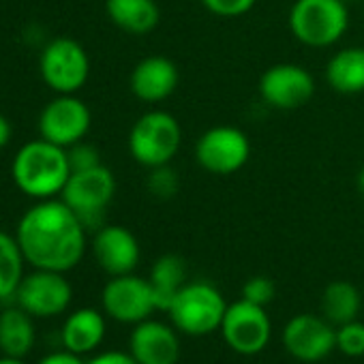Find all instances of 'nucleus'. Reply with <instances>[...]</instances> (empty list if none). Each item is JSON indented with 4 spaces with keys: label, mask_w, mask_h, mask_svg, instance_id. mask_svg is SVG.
Returning a JSON list of instances; mask_svg holds the SVG:
<instances>
[{
    "label": "nucleus",
    "mask_w": 364,
    "mask_h": 364,
    "mask_svg": "<svg viewBox=\"0 0 364 364\" xmlns=\"http://www.w3.org/2000/svg\"><path fill=\"white\" fill-rule=\"evenodd\" d=\"M16 238L33 268L69 272L86 253V225L63 200H39L24 213Z\"/></svg>",
    "instance_id": "obj_1"
},
{
    "label": "nucleus",
    "mask_w": 364,
    "mask_h": 364,
    "mask_svg": "<svg viewBox=\"0 0 364 364\" xmlns=\"http://www.w3.org/2000/svg\"><path fill=\"white\" fill-rule=\"evenodd\" d=\"M16 187L35 200H52L63 193L71 176L67 148L48 139H33L24 144L11 163Z\"/></svg>",
    "instance_id": "obj_2"
},
{
    "label": "nucleus",
    "mask_w": 364,
    "mask_h": 364,
    "mask_svg": "<svg viewBox=\"0 0 364 364\" xmlns=\"http://www.w3.org/2000/svg\"><path fill=\"white\" fill-rule=\"evenodd\" d=\"M296 41L306 48H330L349 28V9L343 0H296L287 18Z\"/></svg>",
    "instance_id": "obj_3"
},
{
    "label": "nucleus",
    "mask_w": 364,
    "mask_h": 364,
    "mask_svg": "<svg viewBox=\"0 0 364 364\" xmlns=\"http://www.w3.org/2000/svg\"><path fill=\"white\" fill-rule=\"evenodd\" d=\"M228 302L223 294L206 281H189L167 309L171 326L189 336H204L221 328Z\"/></svg>",
    "instance_id": "obj_4"
},
{
    "label": "nucleus",
    "mask_w": 364,
    "mask_h": 364,
    "mask_svg": "<svg viewBox=\"0 0 364 364\" xmlns=\"http://www.w3.org/2000/svg\"><path fill=\"white\" fill-rule=\"evenodd\" d=\"M182 146V129L176 116L163 109L141 114L129 131V152L135 163L152 169L169 165Z\"/></svg>",
    "instance_id": "obj_5"
},
{
    "label": "nucleus",
    "mask_w": 364,
    "mask_h": 364,
    "mask_svg": "<svg viewBox=\"0 0 364 364\" xmlns=\"http://www.w3.org/2000/svg\"><path fill=\"white\" fill-rule=\"evenodd\" d=\"M114 196H116V178L112 169L101 163L92 169L71 171L60 193V200L82 219V223L88 230L101 223Z\"/></svg>",
    "instance_id": "obj_6"
},
{
    "label": "nucleus",
    "mask_w": 364,
    "mask_h": 364,
    "mask_svg": "<svg viewBox=\"0 0 364 364\" xmlns=\"http://www.w3.org/2000/svg\"><path fill=\"white\" fill-rule=\"evenodd\" d=\"M43 82L56 95H75L90 75V58L84 46L71 37L52 39L39 58Z\"/></svg>",
    "instance_id": "obj_7"
},
{
    "label": "nucleus",
    "mask_w": 364,
    "mask_h": 364,
    "mask_svg": "<svg viewBox=\"0 0 364 364\" xmlns=\"http://www.w3.org/2000/svg\"><path fill=\"white\" fill-rule=\"evenodd\" d=\"M251 159L249 135L230 124H219L204 131L196 144V161L215 176H230L242 169Z\"/></svg>",
    "instance_id": "obj_8"
},
{
    "label": "nucleus",
    "mask_w": 364,
    "mask_h": 364,
    "mask_svg": "<svg viewBox=\"0 0 364 364\" xmlns=\"http://www.w3.org/2000/svg\"><path fill=\"white\" fill-rule=\"evenodd\" d=\"M259 97L266 105L281 112L300 109L315 95V80L309 69L294 63H279L268 67L257 84Z\"/></svg>",
    "instance_id": "obj_9"
},
{
    "label": "nucleus",
    "mask_w": 364,
    "mask_h": 364,
    "mask_svg": "<svg viewBox=\"0 0 364 364\" xmlns=\"http://www.w3.org/2000/svg\"><path fill=\"white\" fill-rule=\"evenodd\" d=\"M101 304L112 319L131 326L148 319L156 311L150 281L133 272L112 277L101 291Z\"/></svg>",
    "instance_id": "obj_10"
},
{
    "label": "nucleus",
    "mask_w": 364,
    "mask_h": 364,
    "mask_svg": "<svg viewBox=\"0 0 364 364\" xmlns=\"http://www.w3.org/2000/svg\"><path fill=\"white\" fill-rule=\"evenodd\" d=\"M14 298L18 300V306L33 317H54L67 311L73 289L65 272L35 268L31 274H24Z\"/></svg>",
    "instance_id": "obj_11"
},
{
    "label": "nucleus",
    "mask_w": 364,
    "mask_h": 364,
    "mask_svg": "<svg viewBox=\"0 0 364 364\" xmlns=\"http://www.w3.org/2000/svg\"><path fill=\"white\" fill-rule=\"evenodd\" d=\"M223 341L242 355L259 353L272 334V323L264 306L251 304L247 300H236L228 304L225 317L221 321Z\"/></svg>",
    "instance_id": "obj_12"
},
{
    "label": "nucleus",
    "mask_w": 364,
    "mask_h": 364,
    "mask_svg": "<svg viewBox=\"0 0 364 364\" xmlns=\"http://www.w3.org/2000/svg\"><path fill=\"white\" fill-rule=\"evenodd\" d=\"M92 124L90 107L75 95H58L39 116V133L43 139L69 148L82 141Z\"/></svg>",
    "instance_id": "obj_13"
},
{
    "label": "nucleus",
    "mask_w": 364,
    "mask_h": 364,
    "mask_svg": "<svg viewBox=\"0 0 364 364\" xmlns=\"http://www.w3.org/2000/svg\"><path fill=\"white\" fill-rule=\"evenodd\" d=\"M283 347L300 362H319L336 349V328L323 315H294L283 328Z\"/></svg>",
    "instance_id": "obj_14"
},
{
    "label": "nucleus",
    "mask_w": 364,
    "mask_h": 364,
    "mask_svg": "<svg viewBox=\"0 0 364 364\" xmlns=\"http://www.w3.org/2000/svg\"><path fill=\"white\" fill-rule=\"evenodd\" d=\"M92 255L109 277L135 272L141 249L135 234L122 225H101L92 238Z\"/></svg>",
    "instance_id": "obj_15"
},
{
    "label": "nucleus",
    "mask_w": 364,
    "mask_h": 364,
    "mask_svg": "<svg viewBox=\"0 0 364 364\" xmlns=\"http://www.w3.org/2000/svg\"><path fill=\"white\" fill-rule=\"evenodd\" d=\"M129 353L137 364H176L180 358V341L173 326L156 319L135 323L129 338Z\"/></svg>",
    "instance_id": "obj_16"
},
{
    "label": "nucleus",
    "mask_w": 364,
    "mask_h": 364,
    "mask_svg": "<svg viewBox=\"0 0 364 364\" xmlns=\"http://www.w3.org/2000/svg\"><path fill=\"white\" fill-rule=\"evenodd\" d=\"M180 82L178 67L171 58L167 56H146L141 58L129 77V86L135 99L144 103H161L169 99Z\"/></svg>",
    "instance_id": "obj_17"
},
{
    "label": "nucleus",
    "mask_w": 364,
    "mask_h": 364,
    "mask_svg": "<svg viewBox=\"0 0 364 364\" xmlns=\"http://www.w3.org/2000/svg\"><path fill=\"white\" fill-rule=\"evenodd\" d=\"M105 336V317L97 309H77L63 323V345L77 355L95 351Z\"/></svg>",
    "instance_id": "obj_18"
},
{
    "label": "nucleus",
    "mask_w": 364,
    "mask_h": 364,
    "mask_svg": "<svg viewBox=\"0 0 364 364\" xmlns=\"http://www.w3.org/2000/svg\"><path fill=\"white\" fill-rule=\"evenodd\" d=\"M105 14L114 26L129 35H148L161 22L156 0H105Z\"/></svg>",
    "instance_id": "obj_19"
},
{
    "label": "nucleus",
    "mask_w": 364,
    "mask_h": 364,
    "mask_svg": "<svg viewBox=\"0 0 364 364\" xmlns=\"http://www.w3.org/2000/svg\"><path fill=\"white\" fill-rule=\"evenodd\" d=\"M326 82L338 95L364 92V48L338 50L326 65Z\"/></svg>",
    "instance_id": "obj_20"
},
{
    "label": "nucleus",
    "mask_w": 364,
    "mask_h": 364,
    "mask_svg": "<svg viewBox=\"0 0 364 364\" xmlns=\"http://www.w3.org/2000/svg\"><path fill=\"white\" fill-rule=\"evenodd\" d=\"M152 294H154V302H156V311H165L169 309V304L173 302V298L178 296V291L185 287L187 281V264L182 257L167 253L161 255L148 274Z\"/></svg>",
    "instance_id": "obj_21"
},
{
    "label": "nucleus",
    "mask_w": 364,
    "mask_h": 364,
    "mask_svg": "<svg viewBox=\"0 0 364 364\" xmlns=\"http://www.w3.org/2000/svg\"><path fill=\"white\" fill-rule=\"evenodd\" d=\"M35 345L33 315L20 306L0 313V351L3 355L24 358Z\"/></svg>",
    "instance_id": "obj_22"
},
{
    "label": "nucleus",
    "mask_w": 364,
    "mask_h": 364,
    "mask_svg": "<svg viewBox=\"0 0 364 364\" xmlns=\"http://www.w3.org/2000/svg\"><path fill=\"white\" fill-rule=\"evenodd\" d=\"M362 294L360 289L349 281H332L326 285L321 294V315L334 326L349 323L358 319V313L362 309Z\"/></svg>",
    "instance_id": "obj_23"
},
{
    "label": "nucleus",
    "mask_w": 364,
    "mask_h": 364,
    "mask_svg": "<svg viewBox=\"0 0 364 364\" xmlns=\"http://www.w3.org/2000/svg\"><path fill=\"white\" fill-rule=\"evenodd\" d=\"M24 253L16 236L0 232V300L16 296L24 279Z\"/></svg>",
    "instance_id": "obj_24"
},
{
    "label": "nucleus",
    "mask_w": 364,
    "mask_h": 364,
    "mask_svg": "<svg viewBox=\"0 0 364 364\" xmlns=\"http://www.w3.org/2000/svg\"><path fill=\"white\" fill-rule=\"evenodd\" d=\"M336 349L349 358L364 355V323L353 319L336 328Z\"/></svg>",
    "instance_id": "obj_25"
},
{
    "label": "nucleus",
    "mask_w": 364,
    "mask_h": 364,
    "mask_svg": "<svg viewBox=\"0 0 364 364\" xmlns=\"http://www.w3.org/2000/svg\"><path fill=\"white\" fill-rule=\"evenodd\" d=\"M148 191L159 200H169L178 193V176L169 165L152 167L148 173Z\"/></svg>",
    "instance_id": "obj_26"
},
{
    "label": "nucleus",
    "mask_w": 364,
    "mask_h": 364,
    "mask_svg": "<svg viewBox=\"0 0 364 364\" xmlns=\"http://www.w3.org/2000/svg\"><path fill=\"white\" fill-rule=\"evenodd\" d=\"M277 296V285L272 279L268 277H251L245 285H242V300L257 304V306H268Z\"/></svg>",
    "instance_id": "obj_27"
},
{
    "label": "nucleus",
    "mask_w": 364,
    "mask_h": 364,
    "mask_svg": "<svg viewBox=\"0 0 364 364\" xmlns=\"http://www.w3.org/2000/svg\"><path fill=\"white\" fill-rule=\"evenodd\" d=\"M67 156H69V167L71 171H84V169H92L97 165H101V154L92 144H86L84 139L69 146L67 148Z\"/></svg>",
    "instance_id": "obj_28"
},
{
    "label": "nucleus",
    "mask_w": 364,
    "mask_h": 364,
    "mask_svg": "<svg viewBox=\"0 0 364 364\" xmlns=\"http://www.w3.org/2000/svg\"><path fill=\"white\" fill-rule=\"evenodd\" d=\"M200 3L219 18H240L257 5V0H200Z\"/></svg>",
    "instance_id": "obj_29"
},
{
    "label": "nucleus",
    "mask_w": 364,
    "mask_h": 364,
    "mask_svg": "<svg viewBox=\"0 0 364 364\" xmlns=\"http://www.w3.org/2000/svg\"><path fill=\"white\" fill-rule=\"evenodd\" d=\"M86 364H137V362L131 353H124V351H103L90 358Z\"/></svg>",
    "instance_id": "obj_30"
},
{
    "label": "nucleus",
    "mask_w": 364,
    "mask_h": 364,
    "mask_svg": "<svg viewBox=\"0 0 364 364\" xmlns=\"http://www.w3.org/2000/svg\"><path fill=\"white\" fill-rule=\"evenodd\" d=\"M37 364H86L77 353H73V351H56V353H50V355H46L43 360H39Z\"/></svg>",
    "instance_id": "obj_31"
},
{
    "label": "nucleus",
    "mask_w": 364,
    "mask_h": 364,
    "mask_svg": "<svg viewBox=\"0 0 364 364\" xmlns=\"http://www.w3.org/2000/svg\"><path fill=\"white\" fill-rule=\"evenodd\" d=\"M11 133H14V129H11V122H9V118L0 114V150H3V148L9 144V139H11Z\"/></svg>",
    "instance_id": "obj_32"
},
{
    "label": "nucleus",
    "mask_w": 364,
    "mask_h": 364,
    "mask_svg": "<svg viewBox=\"0 0 364 364\" xmlns=\"http://www.w3.org/2000/svg\"><path fill=\"white\" fill-rule=\"evenodd\" d=\"M355 189H358L360 198L364 200V167H360V171L355 176Z\"/></svg>",
    "instance_id": "obj_33"
},
{
    "label": "nucleus",
    "mask_w": 364,
    "mask_h": 364,
    "mask_svg": "<svg viewBox=\"0 0 364 364\" xmlns=\"http://www.w3.org/2000/svg\"><path fill=\"white\" fill-rule=\"evenodd\" d=\"M0 364H26L24 358H11V355H3L0 358Z\"/></svg>",
    "instance_id": "obj_34"
},
{
    "label": "nucleus",
    "mask_w": 364,
    "mask_h": 364,
    "mask_svg": "<svg viewBox=\"0 0 364 364\" xmlns=\"http://www.w3.org/2000/svg\"><path fill=\"white\" fill-rule=\"evenodd\" d=\"M343 3H347V5H349V3H360V0H343ZM362 3H364V0H362Z\"/></svg>",
    "instance_id": "obj_35"
}]
</instances>
